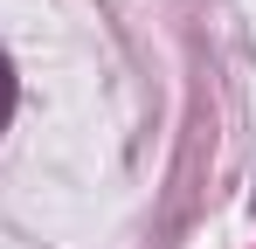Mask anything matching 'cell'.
<instances>
[{
  "mask_svg": "<svg viewBox=\"0 0 256 249\" xmlns=\"http://www.w3.org/2000/svg\"><path fill=\"white\" fill-rule=\"evenodd\" d=\"M14 118V70H7V56H0V124Z\"/></svg>",
  "mask_w": 256,
  "mask_h": 249,
  "instance_id": "obj_1",
  "label": "cell"
}]
</instances>
